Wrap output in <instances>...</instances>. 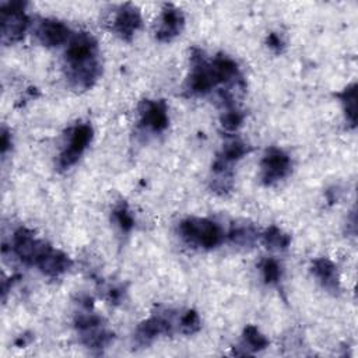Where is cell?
<instances>
[{
  "instance_id": "obj_1",
  "label": "cell",
  "mask_w": 358,
  "mask_h": 358,
  "mask_svg": "<svg viewBox=\"0 0 358 358\" xmlns=\"http://www.w3.org/2000/svg\"><path fill=\"white\" fill-rule=\"evenodd\" d=\"M66 67L70 84L77 90L91 88L101 74L98 43L88 32L74 35L66 49Z\"/></svg>"
},
{
  "instance_id": "obj_2",
  "label": "cell",
  "mask_w": 358,
  "mask_h": 358,
  "mask_svg": "<svg viewBox=\"0 0 358 358\" xmlns=\"http://www.w3.org/2000/svg\"><path fill=\"white\" fill-rule=\"evenodd\" d=\"M180 236L192 246L213 249L222 242L221 228L207 218H186L179 225Z\"/></svg>"
},
{
  "instance_id": "obj_3",
  "label": "cell",
  "mask_w": 358,
  "mask_h": 358,
  "mask_svg": "<svg viewBox=\"0 0 358 358\" xmlns=\"http://www.w3.org/2000/svg\"><path fill=\"white\" fill-rule=\"evenodd\" d=\"M25 3L8 1L1 6V38L6 43L20 41L29 25Z\"/></svg>"
},
{
  "instance_id": "obj_4",
  "label": "cell",
  "mask_w": 358,
  "mask_h": 358,
  "mask_svg": "<svg viewBox=\"0 0 358 358\" xmlns=\"http://www.w3.org/2000/svg\"><path fill=\"white\" fill-rule=\"evenodd\" d=\"M13 252L25 264H38L43 255L52 248L49 243L39 241L34 232L21 227L13 235Z\"/></svg>"
},
{
  "instance_id": "obj_5",
  "label": "cell",
  "mask_w": 358,
  "mask_h": 358,
  "mask_svg": "<svg viewBox=\"0 0 358 358\" xmlns=\"http://www.w3.org/2000/svg\"><path fill=\"white\" fill-rule=\"evenodd\" d=\"M92 140V129L90 124L81 123L74 126L69 134V143L59 155L57 165L60 169H69L83 155Z\"/></svg>"
},
{
  "instance_id": "obj_6",
  "label": "cell",
  "mask_w": 358,
  "mask_h": 358,
  "mask_svg": "<svg viewBox=\"0 0 358 358\" xmlns=\"http://www.w3.org/2000/svg\"><path fill=\"white\" fill-rule=\"evenodd\" d=\"M192 73L187 78L186 88L192 95H206L217 85L210 63L203 57L201 52L196 50L192 56Z\"/></svg>"
},
{
  "instance_id": "obj_7",
  "label": "cell",
  "mask_w": 358,
  "mask_h": 358,
  "mask_svg": "<svg viewBox=\"0 0 358 358\" xmlns=\"http://www.w3.org/2000/svg\"><path fill=\"white\" fill-rule=\"evenodd\" d=\"M262 180L264 185H274L284 179L291 171L289 157L280 148H270L262 159Z\"/></svg>"
},
{
  "instance_id": "obj_8",
  "label": "cell",
  "mask_w": 358,
  "mask_h": 358,
  "mask_svg": "<svg viewBox=\"0 0 358 358\" xmlns=\"http://www.w3.org/2000/svg\"><path fill=\"white\" fill-rule=\"evenodd\" d=\"M140 122L152 131H164L168 127V112L164 101L145 99L140 103Z\"/></svg>"
},
{
  "instance_id": "obj_9",
  "label": "cell",
  "mask_w": 358,
  "mask_h": 358,
  "mask_svg": "<svg viewBox=\"0 0 358 358\" xmlns=\"http://www.w3.org/2000/svg\"><path fill=\"white\" fill-rule=\"evenodd\" d=\"M141 27L140 11L131 6H122L113 20V31L124 41H131L134 32Z\"/></svg>"
},
{
  "instance_id": "obj_10",
  "label": "cell",
  "mask_w": 358,
  "mask_h": 358,
  "mask_svg": "<svg viewBox=\"0 0 358 358\" xmlns=\"http://www.w3.org/2000/svg\"><path fill=\"white\" fill-rule=\"evenodd\" d=\"M183 25H185V17L182 11L168 4L162 11L159 27L157 29V38L161 42H169L182 32Z\"/></svg>"
},
{
  "instance_id": "obj_11",
  "label": "cell",
  "mask_w": 358,
  "mask_h": 358,
  "mask_svg": "<svg viewBox=\"0 0 358 358\" xmlns=\"http://www.w3.org/2000/svg\"><path fill=\"white\" fill-rule=\"evenodd\" d=\"M172 330V323L164 316H151L150 319L140 323L136 331V343L141 347L151 344L158 336L168 334Z\"/></svg>"
},
{
  "instance_id": "obj_12",
  "label": "cell",
  "mask_w": 358,
  "mask_h": 358,
  "mask_svg": "<svg viewBox=\"0 0 358 358\" xmlns=\"http://www.w3.org/2000/svg\"><path fill=\"white\" fill-rule=\"evenodd\" d=\"M36 36L45 46H59L70 38V29L59 20H42L36 29Z\"/></svg>"
},
{
  "instance_id": "obj_13",
  "label": "cell",
  "mask_w": 358,
  "mask_h": 358,
  "mask_svg": "<svg viewBox=\"0 0 358 358\" xmlns=\"http://www.w3.org/2000/svg\"><path fill=\"white\" fill-rule=\"evenodd\" d=\"M312 273L317 278V281L322 284V287L326 288L329 292H333V294L338 292L340 281H338L337 267L331 260L326 257H319L313 260Z\"/></svg>"
},
{
  "instance_id": "obj_14",
  "label": "cell",
  "mask_w": 358,
  "mask_h": 358,
  "mask_svg": "<svg viewBox=\"0 0 358 358\" xmlns=\"http://www.w3.org/2000/svg\"><path fill=\"white\" fill-rule=\"evenodd\" d=\"M36 266L43 274L49 277H59L71 267V260L66 253L50 248Z\"/></svg>"
},
{
  "instance_id": "obj_15",
  "label": "cell",
  "mask_w": 358,
  "mask_h": 358,
  "mask_svg": "<svg viewBox=\"0 0 358 358\" xmlns=\"http://www.w3.org/2000/svg\"><path fill=\"white\" fill-rule=\"evenodd\" d=\"M210 66L217 84H236L241 81L238 66L231 57L220 55L210 63Z\"/></svg>"
},
{
  "instance_id": "obj_16",
  "label": "cell",
  "mask_w": 358,
  "mask_h": 358,
  "mask_svg": "<svg viewBox=\"0 0 358 358\" xmlns=\"http://www.w3.org/2000/svg\"><path fill=\"white\" fill-rule=\"evenodd\" d=\"M228 238L232 243L239 246H250L257 239V231L250 224L234 225L228 232Z\"/></svg>"
},
{
  "instance_id": "obj_17",
  "label": "cell",
  "mask_w": 358,
  "mask_h": 358,
  "mask_svg": "<svg viewBox=\"0 0 358 358\" xmlns=\"http://www.w3.org/2000/svg\"><path fill=\"white\" fill-rule=\"evenodd\" d=\"M262 236H263L264 245L273 250H284L288 248V245L291 242L289 235H287L284 231H281L280 228H277L274 225L268 227Z\"/></svg>"
},
{
  "instance_id": "obj_18",
  "label": "cell",
  "mask_w": 358,
  "mask_h": 358,
  "mask_svg": "<svg viewBox=\"0 0 358 358\" xmlns=\"http://www.w3.org/2000/svg\"><path fill=\"white\" fill-rule=\"evenodd\" d=\"M338 96L344 106L347 120L351 123V126H355V123H357V84L352 83L351 85L344 88L343 92L338 94Z\"/></svg>"
},
{
  "instance_id": "obj_19",
  "label": "cell",
  "mask_w": 358,
  "mask_h": 358,
  "mask_svg": "<svg viewBox=\"0 0 358 358\" xmlns=\"http://www.w3.org/2000/svg\"><path fill=\"white\" fill-rule=\"evenodd\" d=\"M268 344V340L259 331L255 326H246L243 330V345L248 352H255L259 350L266 348Z\"/></svg>"
},
{
  "instance_id": "obj_20",
  "label": "cell",
  "mask_w": 358,
  "mask_h": 358,
  "mask_svg": "<svg viewBox=\"0 0 358 358\" xmlns=\"http://www.w3.org/2000/svg\"><path fill=\"white\" fill-rule=\"evenodd\" d=\"M246 152H248V145L245 143L232 140L222 147V150L217 158H220L228 164H232V162L241 159Z\"/></svg>"
},
{
  "instance_id": "obj_21",
  "label": "cell",
  "mask_w": 358,
  "mask_h": 358,
  "mask_svg": "<svg viewBox=\"0 0 358 358\" xmlns=\"http://www.w3.org/2000/svg\"><path fill=\"white\" fill-rule=\"evenodd\" d=\"M260 268L267 284H275L281 278V267L274 259H264L260 264Z\"/></svg>"
},
{
  "instance_id": "obj_22",
  "label": "cell",
  "mask_w": 358,
  "mask_h": 358,
  "mask_svg": "<svg viewBox=\"0 0 358 358\" xmlns=\"http://www.w3.org/2000/svg\"><path fill=\"white\" fill-rule=\"evenodd\" d=\"M113 217H115L116 224L120 227V229L123 232H129L134 225V220H133V217H131V214H130V211H129V208L124 203L119 204L113 210Z\"/></svg>"
},
{
  "instance_id": "obj_23",
  "label": "cell",
  "mask_w": 358,
  "mask_h": 358,
  "mask_svg": "<svg viewBox=\"0 0 358 358\" xmlns=\"http://www.w3.org/2000/svg\"><path fill=\"white\" fill-rule=\"evenodd\" d=\"M242 120H243L242 113L238 109L231 108L221 116V126L224 127V130L234 133L239 129V126L242 124Z\"/></svg>"
},
{
  "instance_id": "obj_24",
  "label": "cell",
  "mask_w": 358,
  "mask_h": 358,
  "mask_svg": "<svg viewBox=\"0 0 358 358\" xmlns=\"http://www.w3.org/2000/svg\"><path fill=\"white\" fill-rule=\"evenodd\" d=\"M179 327L183 334H193L200 330V317L194 310H187L179 320Z\"/></svg>"
},
{
  "instance_id": "obj_25",
  "label": "cell",
  "mask_w": 358,
  "mask_h": 358,
  "mask_svg": "<svg viewBox=\"0 0 358 358\" xmlns=\"http://www.w3.org/2000/svg\"><path fill=\"white\" fill-rule=\"evenodd\" d=\"M267 45H268L270 49H273V50L277 52V53L281 52L282 48H284V42H282L281 36L277 35V34H274V32H271V34L267 36Z\"/></svg>"
},
{
  "instance_id": "obj_26",
  "label": "cell",
  "mask_w": 358,
  "mask_h": 358,
  "mask_svg": "<svg viewBox=\"0 0 358 358\" xmlns=\"http://www.w3.org/2000/svg\"><path fill=\"white\" fill-rule=\"evenodd\" d=\"M10 145H11V136H10V133L6 130V127H3V129H1V147H0L3 155L7 152V150L10 148Z\"/></svg>"
}]
</instances>
